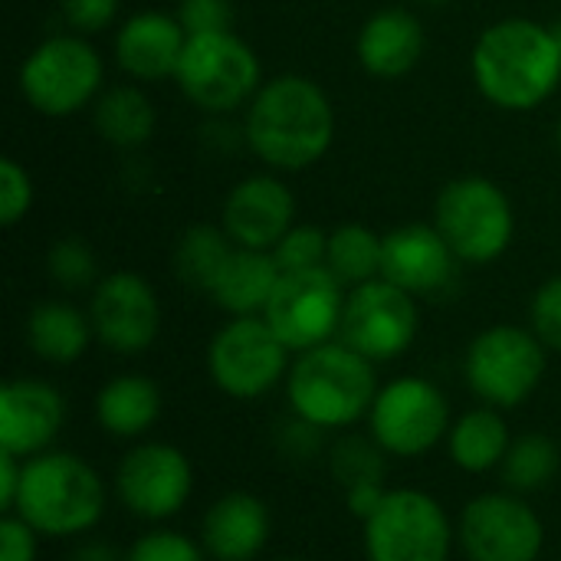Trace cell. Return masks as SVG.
Instances as JSON below:
<instances>
[{
    "label": "cell",
    "mask_w": 561,
    "mask_h": 561,
    "mask_svg": "<svg viewBox=\"0 0 561 561\" xmlns=\"http://www.w3.org/2000/svg\"><path fill=\"white\" fill-rule=\"evenodd\" d=\"M243 138L263 164L276 171H306L332 148V102L309 76H273L247 105Z\"/></svg>",
    "instance_id": "obj_1"
},
{
    "label": "cell",
    "mask_w": 561,
    "mask_h": 561,
    "mask_svg": "<svg viewBox=\"0 0 561 561\" xmlns=\"http://www.w3.org/2000/svg\"><path fill=\"white\" fill-rule=\"evenodd\" d=\"M470 69L483 99L506 112H533L559 89L561 43L539 20L506 16L480 33Z\"/></svg>",
    "instance_id": "obj_2"
},
{
    "label": "cell",
    "mask_w": 561,
    "mask_h": 561,
    "mask_svg": "<svg viewBox=\"0 0 561 561\" xmlns=\"http://www.w3.org/2000/svg\"><path fill=\"white\" fill-rule=\"evenodd\" d=\"M375 362L348 348L342 339L299 352L296 365L289 368V408L296 417L329 431L348 427L371 414L378 398Z\"/></svg>",
    "instance_id": "obj_3"
},
{
    "label": "cell",
    "mask_w": 561,
    "mask_h": 561,
    "mask_svg": "<svg viewBox=\"0 0 561 561\" xmlns=\"http://www.w3.org/2000/svg\"><path fill=\"white\" fill-rule=\"evenodd\" d=\"M13 513L39 536H79L105 513L99 473L72 454H36L23 463Z\"/></svg>",
    "instance_id": "obj_4"
},
{
    "label": "cell",
    "mask_w": 561,
    "mask_h": 561,
    "mask_svg": "<svg viewBox=\"0 0 561 561\" xmlns=\"http://www.w3.org/2000/svg\"><path fill=\"white\" fill-rule=\"evenodd\" d=\"M434 227L460 263L486 266L510 250L516 214L496 181L483 174H467L444 184V191L437 194Z\"/></svg>",
    "instance_id": "obj_5"
},
{
    "label": "cell",
    "mask_w": 561,
    "mask_h": 561,
    "mask_svg": "<svg viewBox=\"0 0 561 561\" xmlns=\"http://www.w3.org/2000/svg\"><path fill=\"white\" fill-rule=\"evenodd\" d=\"M102 56L79 33L46 36L20 66V92L33 112L66 118L102 95Z\"/></svg>",
    "instance_id": "obj_6"
},
{
    "label": "cell",
    "mask_w": 561,
    "mask_h": 561,
    "mask_svg": "<svg viewBox=\"0 0 561 561\" xmlns=\"http://www.w3.org/2000/svg\"><path fill=\"white\" fill-rule=\"evenodd\" d=\"M174 82L181 92L210 115H230L250 105L260 92V59L233 30L187 36Z\"/></svg>",
    "instance_id": "obj_7"
},
{
    "label": "cell",
    "mask_w": 561,
    "mask_h": 561,
    "mask_svg": "<svg viewBox=\"0 0 561 561\" xmlns=\"http://www.w3.org/2000/svg\"><path fill=\"white\" fill-rule=\"evenodd\" d=\"M463 371L473 394L490 408H516L546 375V345L519 325H493L473 339Z\"/></svg>",
    "instance_id": "obj_8"
},
{
    "label": "cell",
    "mask_w": 561,
    "mask_h": 561,
    "mask_svg": "<svg viewBox=\"0 0 561 561\" xmlns=\"http://www.w3.org/2000/svg\"><path fill=\"white\" fill-rule=\"evenodd\" d=\"M450 539L447 513L417 490H391L365 519L368 561H447Z\"/></svg>",
    "instance_id": "obj_9"
},
{
    "label": "cell",
    "mask_w": 561,
    "mask_h": 561,
    "mask_svg": "<svg viewBox=\"0 0 561 561\" xmlns=\"http://www.w3.org/2000/svg\"><path fill=\"white\" fill-rule=\"evenodd\" d=\"M342 312H345L342 283L332 276L329 266H316V270L283 273L263 309V319L273 325V332L289 352H309L316 345L332 342V335H339Z\"/></svg>",
    "instance_id": "obj_10"
},
{
    "label": "cell",
    "mask_w": 561,
    "mask_h": 561,
    "mask_svg": "<svg viewBox=\"0 0 561 561\" xmlns=\"http://www.w3.org/2000/svg\"><path fill=\"white\" fill-rule=\"evenodd\" d=\"M417 325L421 316L414 296L378 276L352 286V293L345 296L339 339L368 362H391L414 345Z\"/></svg>",
    "instance_id": "obj_11"
},
{
    "label": "cell",
    "mask_w": 561,
    "mask_h": 561,
    "mask_svg": "<svg viewBox=\"0 0 561 561\" xmlns=\"http://www.w3.org/2000/svg\"><path fill=\"white\" fill-rule=\"evenodd\" d=\"M289 348L263 316H233L210 342L207 368L230 398H260L286 375Z\"/></svg>",
    "instance_id": "obj_12"
},
{
    "label": "cell",
    "mask_w": 561,
    "mask_h": 561,
    "mask_svg": "<svg viewBox=\"0 0 561 561\" xmlns=\"http://www.w3.org/2000/svg\"><path fill=\"white\" fill-rule=\"evenodd\" d=\"M450 424L444 391L424 378H398L378 391L371 404V437L394 457H421Z\"/></svg>",
    "instance_id": "obj_13"
},
{
    "label": "cell",
    "mask_w": 561,
    "mask_h": 561,
    "mask_svg": "<svg viewBox=\"0 0 561 561\" xmlns=\"http://www.w3.org/2000/svg\"><path fill=\"white\" fill-rule=\"evenodd\" d=\"M89 322L105 348L118 355H138L151 348V342L158 339L161 306L145 276L118 270L95 283Z\"/></svg>",
    "instance_id": "obj_14"
},
{
    "label": "cell",
    "mask_w": 561,
    "mask_h": 561,
    "mask_svg": "<svg viewBox=\"0 0 561 561\" xmlns=\"http://www.w3.org/2000/svg\"><path fill=\"white\" fill-rule=\"evenodd\" d=\"M542 539L539 516L519 496L486 493L460 519V546L470 561H536Z\"/></svg>",
    "instance_id": "obj_15"
},
{
    "label": "cell",
    "mask_w": 561,
    "mask_h": 561,
    "mask_svg": "<svg viewBox=\"0 0 561 561\" xmlns=\"http://www.w3.org/2000/svg\"><path fill=\"white\" fill-rule=\"evenodd\" d=\"M191 463L171 444H141L118 463V500L141 519H168L191 496Z\"/></svg>",
    "instance_id": "obj_16"
},
{
    "label": "cell",
    "mask_w": 561,
    "mask_h": 561,
    "mask_svg": "<svg viewBox=\"0 0 561 561\" xmlns=\"http://www.w3.org/2000/svg\"><path fill=\"white\" fill-rule=\"evenodd\" d=\"M460 260L434 224H404L385 233L381 276L404 293L440 296L457 283Z\"/></svg>",
    "instance_id": "obj_17"
},
{
    "label": "cell",
    "mask_w": 561,
    "mask_h": 561,
    "mask_svg": "<svg viewBox=\"0 0 561 561\" xmlns=\"http://www.w3.org/2000/svg\"><path fill=\"white\" fill-rule=\"evenodd\" d=\"M296 227V197L273 174L240 181L224 201V230L237 247L273 250Z\"/></svg>",
    "instance_id": "obj_18"
},
{
    "label": "cell",
    "mask_w": 561,
    "mask_h": 561,
    "mask_svg": "<svg viewBox=\"0 0 561 561\" xmlns=\"http://www.w3.org/2000/svg\"><path fill=\"white\" fill-rule=\"evenodd\" d=\"M66 421L62 394L36 378L7 381L0 391V450L13 457H36L56 440Z\"/></svg>",
    "instance_id": "obj_19"
},
{
    "label": "cell",
    "mask_w": 561,
    "mask_h": 561,
    "mask_svg": "<svg viewBox=\"0 0 561 561\" xmlns=\"http://www.w3.org/2000/svg\"><path fill=\"white\" fill-rule=\"evenodd\" d=\"M187 46V30L174 13L141 10L115 33V59L125 76L141 82L174 79Z\"/></svg>",
    "instance_id": "obj_20"
},
{
    "label": "cell",
    "mask_w": 561,
    "mask_h": 561,
    "mask_svg": "<svg viewBox=\"0 0 561 561\" xmlns=\"http://www.w3.org/2000/svg\"><path fill=\"white\" fill-rule=\"evenodd\" d=\"M424 46H427V36H424L421 20L404 7H388L365 20L355 53L368 76L404 79L424 59Z\"/></svg>",
    "instance_id": "obj_21"
},
{
    "label": "cell",
    "mask_w": 561,
    "mask_h": 561,
    "mask_svg": "<svg viewBox=\"0 0 561 561\" xmlns=\"http://www.w3.org/2000/svg\"><path fill=\"white\" fill-rule=\"evenodd\" d=\"M266 539L270 513L250 493H227L201 523L204 552L217 561H253L266 549Z\"/></svg>",
    "instance_id": "obj_22"
},
{
    "label": "cell",
    "mask_w": 561,
    "mask_h": 561,
    "mask_svg": "<svg viewBox=\"0 0 561 561\" xmlns=\"http://www.w3.org/2000/svg\"><path fill=\"white\" fill-rule=\"evenodd\" d=\"M283 270L273 250H247L233 247L227 256L210 296L230 316H260L279 283Z\"/></svg>",
    "instance_id": "obj_23"
},
{
    "label": "cell",
    "mask_w": 561,
    "mask_h": 561,
    "mask_svg": "<svg viewBox=\"0 0 561 561\" xmlns=\"http://www.w3.org/2000/svg\"><path fill=\"white\" fill-rule=\"evenodd\" d=\"M161 414V391L145 375H118L95 398V421L112 437H138Z\"/></svg>",
    "instance_id": "obj_24"
},
{
    "label": "cell",
    "mask_w": 561,
    "mask_h": 561,
    "mask_svg": "<svg viewBox=\"0 0 561 561\" xmlns=\"http://www.w3.org/2000/svg\"><path fill=\"white\" fill-rule=\"evenodd\" d=\"M92 322L69 302H39L26 319V342L30 348L53 365H69L82 358L92 339Z\"/></svg>",
    "instance_id": "obj_25"
},
{
    "label": "cell",
    "mask_w": 561,
    "mask_h": 561,
    "mask_svg": "<svg viewBox=\"0 0 561 561\" xmlns=\"http://www.w3.org/2000/svg\"><path fill=\"white\" fill-rule=\"evenodd\" d=\"M151 99L135 85H112L95 99V131L115 148H141L154 135Z\"/></svg>",
    "instance_id": "obj_26"
},
{
    "label": "cell",
    "mask_w": 561,
    "mask_h": 561,
    "mask_svg": "<svg viewBox=\"0 0 561 561\" xmlns=\"http://www.w3.org/2000/svg\"><path fill=\"white\" fill-rule=\"evenodd\" d=\"M510 427L493 408H477L463 414L450 431V457L467 473H486L506 460Z\"/></svg>",
    "instance_id": "obj_27"
},
{
    "label": "cell",
    "mask_w": 561,
    "mask_h": 561,
    "mask_svg": "<svg viewBox=\"0 0 561 561\" xmlns=\"http://www.w3.org/2000/svg\"><path fill=\"white\" fill-rule=\"evenodd\" d=\"M233 240L227 237L224 227H210V224H197L191 230L181 233L178 250H174V273L184 286L197 289V293H210L227 256L233 253Z\"/></svg>",
    "instance_id": "obj_28"
},
{
    "label": "cell",
    "mask_w": 561,
    "mask_h": 561,
    "mask_svg": "<svg viewBox=\"0 0 561 561\" xmlns=\"http://www.w3.org/2000/svg\"><path fill=\"white\" fill-rule=\"evenodd\" d=\"M381 250L385 237H378L365 224H342L329 233L325 266L342 286H362L381 276Z\"/></svg>",
    "instance_id": "obj_29"
},
{
    "label": "cell",
    "mask_w": 561,
    "mask_h": 561,
    "mask_svg": "<svg viewBox=\"0 0 561 561\" xmlns=\"http://www.w3.org/2000/svg\"><path fill=\"white\" fill-rule=\"evenodd\" d=\"M559 447L546 434H523L506 450L503 477L513 493H536L549 486V480L559 473Z\"/></svg>",
    "instance_id": "obj_30"
},
{
    "label": "cell",
    "mask_w": 561,
    "mask_h": 561,
    "mask_svg": "<svg viewBox=\"0 0 561 561\" xmlns=\"http://www.w3.org/2000/svg\"><path fill=\"white\" fill-rule=\"evenodd\" d=\"M385 447L371 437H358V434H348L342 437L335 447H332V457H329V467H332V477L335 483L348 493V490H358V486H385Z\"/></svg>",
    "instance_id": "obj_31"
},
{
    "label": "cell",
    "mask_w": 561,
    "mask_h": 561,
    "mask_svg": "<svg viewBox=\"0 0 561 561\" xmlns=\"http://www.w3.org/2000/svg\"><path fill=\"white\" fill-rule=\"evenodd\" d=\"M46 270L53 276V283H59L62 289L76 293V289H89L99 276V263L92 247L82 237H62L49 247L46 253Z\"/></svg>",
    "instance_id": "obj_32"
},
{
    "label": "cell",
    "mask_w": 561,
    "mask_h": 561,
    "mask_svg": "<svg viewBox=\"0 0 561 561\" xmlns=\"http://www.w3.org/2000/svg\"><path fill=\"white\" fill-rule=\"evenodd\" d=\"M273 256L283 273H299V270H316L325 266L329 256V233L309 224H296L276 247Z\"/></svg>",
    "instance_id": "obj_33"
},
{
    "label": "cell",
    "mask_w": 561,
    "mask_h": 561,
    "mask_svg": "<svg viewBox=\"0 0 561 561\" xmlns=\"http://www.w3.org/2000/svg\"><path fill=\"white\" fill-rule=\"evenodd\" d=\"M33 207V178L16 158H0V224H20Z\"/></svg>",
    "instance_id": "obj_34"
},
{
    "label": "cell",
    "mask_w": 561,
    "mask_h": 561,
    "mask_svg": "<svg viewBox=\"0 0 561 561\" xmlns=\"http://www.w3.org/2000/svg\"><path fill=\"white\" fill-rule=\"evenodd\" d=\"M174 16L187 30V36L201 33H220L233 23V3L230 0H178Z\"/></svg>",
    "instance_id": "obj_35"
},
{
    "label": "cell",
    "mask_w": 561,
    "mask_h": 561,
    "mask_svg": "<svg viewBox=\"0 0 561 561\" xmlns=\"http://www.w3.org/2000/svg\"><path fill=\"white\" fill-rule=\"evenodd\" d=\"M533 332L542 339L546 348L561 355V276L539 286L533 299Z\"/></svg>",
    "instance_id": "obj_36"
},
{
    "label": "cell",
    "mask_w": 561,
    "mask_h": 561,
    "mask_svg": "<svg viewBox=\"0 0 561 561\" xmlns=\"http://www.w3.org/2000/svg\"><path fill=\"white\" fill-rule=\"evenodd\" d=\"M125 561H207V559H204V552H201L191 539H184V536H178V533H148V536H141V539L131 546V552H128V559Z\"/></svg>",
    "instance_id": "obj_37"
},
{
    "label": "cell",
    "mask_w": 561,
    "mask_h": 561,
    "mask_svg": "<svg viewBox=\"0 0 561 561\" xmlns=\"http://www.w3.org/2000/svg\"><path fill=\"white\" fill-rule=\"evenodd\" d=\"M59 10L69 33L89 36V33H102L115 20L118 0H59Z\"/></svg>",
    "instance_id": "obj_38"
},
{
    "label": "cell",
    "mask_w": 561,
    "mask_h": 561,
    "mask_svg": "<svg viewBox=\"0 0 561 561\" xmlns=\"http://www.w3.org/2000/svg\"><path fill=\"white\" fill-rule=\"evenodd\" d=\"M36 559V529L26 526L20 516H7L0 523V561Z\"/></svg>",
    "instance_id": "obj_39"
},
{
    "label": "cell",
    "mask_w": 561,
    "mask_h": 561,
    "mask_svg": "<svg viewBox=\"0 0 561 561\" xmlns=\"http://www.w3.org/2000/svg\"><path fill=\"white\" fill-rule=\"evenodd\" d=\"M20 480H23V467H20V457L0 450V510H13L16 503V493H20Z\"/></svg>",
    "instance_id": "obj_40"
},
{
    "label": "cell",
    "mask_w": 561,
    "mask_h": 561,
    "mask_svg": "<svg viewBox=\"0 0 561 561\" xmlns=\"http://www.w3.org/2000/svg\"><path fill=\"white\" fill-rule=\"evenodd\" d=\"M385 496H388V490H381V486H358V490H348V493H345L348 510H352L358 519H368V516L381 506Z\"/></svg>",
    "instance_id": "obj_41"
},
{
    "label": "cell",
    "mask_w": 561,
    "mask_h": 561,
    "mask_svg": "<svg viewBox=\"0 0 561 561\" xmlns=\"http://www.w3.org/2000/svg\"><path fill=\"white\" fill-rule=\"evenodd\" d=\"M72 561H122V559H118V552H115V549L92 542V546H82V549L72 556Z\"/></svg>",
    "instance_id": "obj_42"
},
{
    "label": "cell",
    "mask_w": 561,
    "mask_h": 561,
    "mask_svg": "<svg viewBox=\"0 0 561 561\" xmlns=\"http://www.w3.org/2000/svg\"><path fill=\"white\" fill-rule=\"evenodd\" d=\"M421 3H427V7H444V3H450V0H421Z\"/></svg>",
    "instance_id": "obj_43"
},
{
    "label": "cell",
    "mask_w": 561,
    "mask_h": 561,
    "mask_svg": "<svg viewBox=\"0 0 561 561\" xmlns=\"http://www.w3.org/2000/svg\"><path fill=\"white\" fill-rule=\"evenodd\" d=\"M552 30H556V36H559V43H561V23H556Z\"/></svg>",
    "instance_id": "obj_44"
},
{
    "label": "cell",
    "mask_w": 561,
    "mask_h": 561,
    "mask_svg": "<svg viewBox=\"0 0 561 561\" xmlns=\"http://www.w3.org/2000/svg\"><path fill=\"white\" fill-rule=\"evenodd\" d=\"M559 151H561V122H559Z\"/></svg>",
    "instance_id": "obj_45"
},
{
    "label": "cell",
    "mask_w": 561,
    "mask_h": 561,
    "mask_svg": "<svg viewBox=\"0 0 561 561\" xmlns=\"http://www.w3.org/2000/svg\"><path fill=\"white\" fill-rule=\"evenodd\" d=\"M279 561H302V559H279Z\"/></svg>",
    "instance_id": "obj_46"
}]
</instances>
